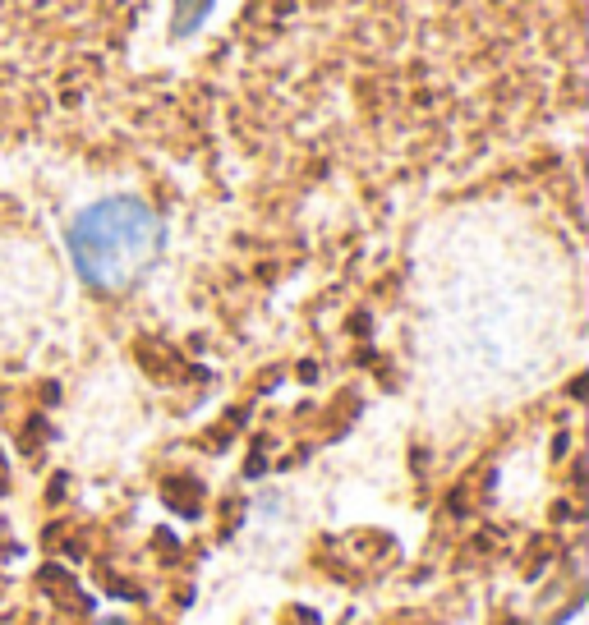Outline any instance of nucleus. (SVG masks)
I'll return each instance as SVG.
<instances>
[{"instance_id":"f257e3e1","label":"nucleus","mask_w":589,"mask_h":625,"mask_svg":"<svg viewBox=\"0 0 589 625\" xmlns=\"http://www.w3.org/2000/svg\"><path fill=\"white\" fill-rule=\"evenodd\" d=\"M152 244L157 221L139 202H102L74 226V258L97 285H124L152 258Z\"/></svg>"},{"instance_id":"f03ea898","label":"nucleus","mask_w":589,"mask_h":625,"mask_svg":"<svg viewBox=\"0 0 589 625\" xmlns=\"http://www.w3.org/2000/svg\"><path fill=\"white\" fill-rule=\"evenodd\" d=\"M207 5L212 0H180V14H175V32H185V28H194L203 14H207Z\"/></svg>"}]
</instances>
